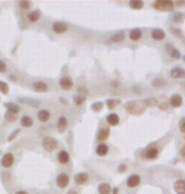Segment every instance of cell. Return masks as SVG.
I'll return each mask as SVG.
<instances>
[{"mask_svg": "<svg viewBox=\"0 0 185 194\" xmlns=\"http://www.w3.org/2000/svg\"><path fill=\"white\" fill-rule=\"evenodd\" d=\"M126 110L132 115H137L145 110V104L144 101H130L126 105Z\"/></svg>", "mask_w": 185, "mask_h": 194, "instance_id": "6da1fadb", "label": "cell"}, {"mask_svg": "<svg viewBox=\"0 0 185 194\" xmlns=\"http://www.w3.org/2000/svg\"><path fill=\"white\" fill-rule=\"evenodd\" d=\"M152 7L160 12H170L174 9V3L170 2V0H159V2L154 3Z\"/></svg>", "mask_w": 185, "mask_h": 194, "instance_id": "7a4b0ae2", "label": "cell"}, {"mask_svg": "<svg viewBox=\"0 0 185 194\" xmlns=\"http://www.w3.org/2000/svg\"><path fill=\"white\" fill-rule=\"evenodd\" d=\"M42 145H43V148H44L47 151H53V150L57 148L58 143H57V140H55L54 138L47 136V138H44V139H43Z\"/></svg>", "mask_w": 185, "mask_h": 194, "instance_id": "3957f363", "label": "cell"}, {"mask_svg": "<svg viewBox=\"0 0 185 194\" xmlns=\"http://www.w3.org/2000/svg\"><path fill=\"white\" fill-rule=\"evenodd\" d=\"M14 160H15V158H14V155L12 154V153H7V154H4V156L2 158V167L3 168H5V169H9V168H12V165L14 164Z\"/></svg>", "mask_w": 185, "mask_h": 194, "instance_id": "277c9868", "label": "cell"}, {"mask_svg": "<svg viewBox=\"0 0 185 194\" xmlns=\"http://www.w3.org/2000/svg\"><path fill=\"white\" fill-rule=\"evenodd\" d=\"M57 185L59 187V188H66L68 184H69V175L68 174H66V173H60L58 177H57Z\"/></svg>", "mask_w": 185, "mask_h": 194, "instance_id": "5b68a950", "label": "cell"}, {"mask_svg": "<svg viewBox=\"0 0 185 194\" xmlns=\"http://www.w3.org/2000/svg\"><path fill=\"white\" fill-rule=\"evenodd\" d=\"M52 29L54 33L57 34H62V33H66L67 32V24L66 23H62V22H54L53 25H52Z\"/></svg>", "mask_w": 185, "mask_h": 194, "instance_id": "8992f818", "label": "cell"}, {"mask_svg": "<svg viewBox=\"0 0 185 194\" xmlns=\"http://www.w3.org/2000/svg\"><path fill=\"white\" fill-rule=\"evenodd\" d=\"M67 126H68V120H67V117L60 116V117L58 119V121H57V130H58L59 133H63V131H66Z\"/></svg>", "mask_w": 185, "mask_h": 194, "instance_id": "52a82bcc", "label": "cell"}, {"mask_svg": "<svg viewBox=\"0 0 185 194\" xmlns=\"http://www.w3.org/2000/svg\"><path fill=\"white\" fill-rule=\"evenodd\" d=\"M144 158L145 159H155V158H158V155H159V150L156 149V148H149V149H146L145 151H144Z\"/></svg>", "mask_w": 185, "mask_h": 194, "instance_id": "ba28073f", "label": "cell"}, {"mask_svg": "<svg viewBox=\"0 0 185 194\" xmlns=\"http://www.w3.org/2000/svg\"><path fill=\"white\" fill-rule=\"evenodd\" d=\"M32 88L37 92H47L48 91V85L43 81H37L32 85Z\"/></svg>", "mask_w": 185, "mask_h": 194, "instance_id": "9c48e42d", "label": "cell"}, {"mask_svg": "<svg viewBox=\"0 0 185 194\" xmlns=\"http://www.w3.org/2000/svg\"><path fill=\"white\" fill-rule=\"evenodd\" d=\"M57 159H58V161L60 164L66 165V164H68V161H69V154L66 150H60L58 153V155H57Z\"/></svg>", "mask_w": 185, "mask_h": 194, "instance_id": "30bf717a", "label": "cell"}, {"mask_svg": "<svg viewBox=\"0 0 185 194\" xmlns=\"http://www.w3.org/2000/svg\"><path fill=\"white\" fill-rule=\"evenodd\" d=\"M59 86L63 90H71L73 86V81L69 77H62L59 80Z\"/></svg>", "mask_w": 185, "mask_h": 194, "instance_id": "8fae6325", "label": "cell"}, {"mask_svg": "<svg viewBox=\"0 0 185 194\" xmlns=\"http://www.w3.org/2000/svg\"><path fill=\"white\" fill-rule=\"evenodd\" d=\"M169 104H170L173 107H179V106H181V104H183V99H181V96H180V95H178V93L173 95V96L170 97V100H169Z\"/></svg>", "mask_w": 185, "mask_h": 194, "instance_id": "7c38bea8", "label": "cell"}, {"mask_svg": "<svg viewBox=\"0 0 185 194\" xmlns=\"http://www.w3.org/2000/svg\"><path fill=\"white\" fill-rule=\"evenodd\" d=\"M88 182V175L86 173H78L74 175V183L78 185H83Z\"/></svg>", "mask_w": 185, "mask_h": 194, "instance_id": "4fadbf2b", "label": "cell"}, {"mask_svg": "<svg viewBox=\"0 0 185 194\" xmlns=\"http://www.w3.org/2000/svg\"><path fill=\"white\" fill-rule=\"evenodd\" d=\"M40 18V12L39 10H32L30 13H28L26 15V19L30 22V23H37Z\"/></svg>", "mask_w": 185, "mask_h": 194, "instance_id": "5bb4252c", "label": "cell"}, {"mask_svg": "<svg viewBox=\"0 0 185 194\" xmlns=\"http://www.w3.org/2000/svg\"><path fill=\"white\" fill-rule=\"evenodd\" d=\"M49 119H50V112L48 110L44 109V110L38 111V120L40 122H47V121H49Z\"/></svg>", "mask_w": 185, "mask_h": 194, "instance_id": "9a60e30c", "label": "cell"}, {"mask_svg": "<svg viewBox=\"0 0 185 194\" xmlns=\"http://www.w3.org/2000/svg\"><path fill=\"white\" fill-rule=\"evenodd\" d=\"M140 177L139 175H131L129 179H127V182H126V184H127V187L129 188H135V187H137L139 185V183H140Z\"/></svg>", "mask_w": 185, "mask_h": 194, "instance_id": "2e32d148", "label": "cell"}, {"mask_svg": "<svg viewBox=\"0 0 185 194\" xmlns=\"http://www.w3.org/2000/svg\"><path fill=\"white\" fill-rule=\"evenodd\" d=\"M176 194H185V180H178L174 185Z\"/></svg>", "mask_w": 185, "mask_h": 194, "instance_id": "e0dca14e", "label": "cell"}, {"mask_svg": "<svg viewBox=\"0 0 185 194\" xmlns=\"http://www.w3.org/2000/svg\"><path fill=\"white\" fill-rule=\"evenodd\" d=\"M33 124H34V121H33V119L30 117V116H28V115L21 116V119H20V125H21L23 127H30V126H33Z\"/></svg>", "mask_w": 185, "mask_h": 194, "instance_id": "ac0fdd59", "label": "cell"}, {"mask_svg": "<svg viewBox=\"0 0 185 194\" xmlns=\"http://www.w3.org/2000/svg\"><path fill=\"white\" fill-rule=\"evenodd\" d=\"M108 136H110V130L107 127H102L101 130L98 131L97 139H98V141H105V140H107Z\"/></svg>", "mask_w": 185, "mask_h": 194, "instance_id": "d6986e66", "label": "cell"}, {"mask_svg": "<svg viewBox=\"0 0 185 194\" xmlns=\"http://www.w3.org/2000/svg\"><path fill=\"white\" fill-rule=\"evenodd\" d=\"M151 37L155 39V41H163L165 38V33H164L161 29H155V30H152Z\"/></svg>", "mask_w": 185, "mask_h": 194, "instance_id": "ffe728a7", "label": "cell"}, {"mask_svg": "<svg viewBox=\"0 0 185 194\" xmlns=\"http://www.w3.org/2000/svg\"><path fill=\"white\" fill-rule=\"evenodd\" d=\"M171 77L173 78H185V70H183V68H174L171 71Z\"/></svg>", "mask_w": 185, "mask_h": 194, "instance_id": "44dd1931", "label": "cell"}, {"mask_svg": "<svg viewBox=\"0 0 185 194\" xmlns=\"http://www.w3.org/2000/svg\"><path fill=\"white\" fill-rule=\"evenodd\" d=\"M107 122H108L111 126H116V125H118V122H120V117H118L116 114H110V115L107 116Z\"/></svg>", "mask_w": 185, "mask_h": 194, "instance_id": "7402d4cb", "label": "cell"}, {"mask_svg": "<svg viewBox=\"0 0 185 194\" xmlns=\"http://www.w3.org/2000/svg\"><path fill=\"white\" fill-rule=\"evenodd\" d=\"M96 153H97V155H100V156H105V155L108 153V146H107L106 144H100V145L97 146V149H96Z\"/></svg>", "mask_w": 185, "mask_h": 194, "instance_id": "603a6c76", "label": "cell"}, {"mask_svg": "<svg viewBox=\"0 0 185 194\" xmlns=\"http://www.w3.org/2000/svg\"><path fill=\"white\" fill-rule=\"evenodd\" d=\"M5 107H7V111L8 112H12V114H18L19 111H20V107L18 106V105H15V104H5Z\"/></svg>", "mask_w": 185, "mask_h": 194, "instance_id": "cb8c5ba5", "label": "cell"}, {"mask_svg": "<svg viewBox=\"0 0 185 194\" xmlns=\"http://www.w3.org/2000/svg\"><path fill=\"white\" fill-rule=\"evenodd\" d=\"M98 193H100V194H110V193H111V187H110L108 184H106V183L100 184V187H98Z\"/></svg>", "mask_w": 185, "mask_h": 194, "instance_id": "d4e9b609", "label": "cell"}, {"mask_svg": "<svg viewBox=\"0 0 185 194\" xmlns=\"http://www.w3.org/2000/svg\"><path fill=\"white\" fill-rule=\"evenodd\" d=\"M123 39H125V33H123V32H118V33H116V34H113V36L111 37V41L115 42V43L122 42Z\"/></svg>", "mask_w": 185, "mask_h": 194, "instance_id": "484cf974", "label": "cell"}, {"mask_svg": "<svg viewBox=\"0 0 185 194\" xmlns=\"http://www.w3.org/2000/svg\"><path fill=\"white\" fill-rule=\"evenodd\" d=\"M129 5H130V8L137 10V9H141L144 7V3L141 2V0H131V2L129 3Z\"/></svg>", "mask_w": 185, "mask_h": 194, "instance_id": "4316f807", "label": "cell"}, {"mask_svg": "<svg viewBox=\"0 0 185 194\" xmlns=\"http://www.w3.org/2000/svg\"><path fill=\"white\" fill-rule=\"evenodd\" d=\"M141 38V30L140 29H134L130 32V39L132 41H139Z\"/></svg>", "mask_w": 185, "mask_h": 194, "instance_id": "83f0119b", "label": "cell"}, {"mask_svg": "<svg viewBox=\"0 0 185 194\" xmlns=\"http://www.w3.org/2000/svg\"><path fill=\"white\" fill-rule=\"evenodd\" d=\"M168 48L170 49V51H169V53H170V56H171L173 58L178 59V58L180 57V53H179V51H178V49H175V48H171L170 46H168V47H166V49H168Z\"/></svg>", "mask_w": 185, "mask_h": 194, "instance_id": "f1b7e54d", "label": "cell"}, {"mask_svg": "<svg viewBox=\"0 0 185 194\" xmlns=\"http://www.w3.org/2000/svg\"><path fill=\"white\" fill-rule=\"evenodd\" d=\"M144 104H145V107H149V106H156V105H158V100H156V99H149V100H145Z\"/></svg>", "mask_w": 185, "mask_h": 194, "instance_id": "f546056e", "label": "cell"}, {"mask_svg": "<svg viewBox=\"0 0 185 194\" xmlns=\"http://www.w3.org/2000/svg\"><path fill=\"white\" fill-rule=\"evenodd\" d=\"M0 91H2L3 95H8V92H9L8 85H7L5 82H3V81H0Z\"/></svg>", "mask_w": 185, "mask_h": 194, "instance_id": "4dcf8cb0", "label": "cell"}, {"mask_svg": "<svg viewBox=\"0 0 185 194\" xmlns=\"http://www.w3.org/2000/svg\"><path fill=\"white\" fill-rule=\"evenodd\" d=\"M19 5H20L21 10H29L30 8H32V3L30 2H20Z\"/></svg>", "mask_w": 185, "mask_h": 194, "instance_id": "1f68e13d", "label": "cell"}, {"mask_svg": "<svg viewBox=\"0 0 185 194\" xmlns=\"http://www.w3.org/2000/svg\"><path fill=\"white\" fill-rule=\"evenodd\" d=\"M118 104H120V101H118V100H107V107H108L110 110L115 109Z\"/></svg>", "mask_w": 185, "mask_h": 194, "instance_id": "d6a6232c", "label": "cell"}, {"mask_svg": "<svg viewBox=\"0 0 185 194\" xmlns=\"http://www.w3.org/2000/svg\"><path fill=\"white\" fill-rule=\"evenodd\" d=\"M152 85H154V87H163L165 85V82L161 78H155L152 81Z\"/></svg>", "mask_w": 185, "mask_h": 194, "instance_id": "836d02e7", "label": "cell"}, {"mask_svg": "<svg viewBox=\"0 0 185 194\" xmlns=\"http://www.w3.org/2000/svg\"><path fill=\"white\" fill-rule=\"evenodd\" d=\"M84 97L83 96H79V95H77V96H74V104L76 105H82L83 102H84Z\"/></svg>", "mask_w": 185, "mask_h": 194, "instance_id": "e575fe53", "label": "cell"}, {"mask_svg": "<svg viewBox=\"0 0 185 194\" xmlns=\"http://www.w3.org/2000/svg\"><path fill=\"white\" fill-rule=\"evenodd\" d=\"M102 107H103V104L102 102H96V104L92 105V110H93V111H101Z\"/></svg>", "mask_w": 185, "mask_h": 194, "instance_id": "d590c367", "label": "cell"}, {"mask_svg": "<svg viewBox=\"0 0 185 194\" xmlns=\"http://www.w3.org/2000/svg\"><path fill=\"white\" fill-rule=\"evenodd\" d=\"M5 119L8 120V121H14L15 119H17V115L15 114H12V112H5Z\"/></svg>", "mask_w": 185, "mask_h": 194, "instance_id": "8d00e7d4", "label": "cell"}, {"mask_svg": "<svg viewBox=\"0 0 185 194\" xmlns=\"http://www.w3.org/2000/svg\"><path fill=\"white\" fill-rule=\"evenodd\" d=\"M5 71H7V64L4 61L0 59V73H4Z\"/></svg>", "mask_w": 185, "mask_h": 194, "instance_id": "74e56055", "label": "cell"}, {"mask_svg": "<svg viewBox=\"0 0 185 194\" xmlns=\"http://www.w3.org/2000/svg\"><path fill=\"white\" fill-rule=\"evenodd\" d=\"M179 127H180V130L185 134V117H183L181 120H180V124H179Z\"/></svg>", "mask_w": 185, "mask_h": 194, "instance_id": "f35d334b", "label": "cell"}, {"mask_svg": "<svg viewBox=\"0 0 185 194\" xmlns=\"http://www.w3.org/2000/svg\"><path fill=\"white\" fill-rule=\"evenodd\" d=\"M18 134H19V130H15V131H14V134H13V135H10V136L8 138V141H12V140H14V138H15Z\"/></svg>", "mask_w": 185, "mask_h": 194, "instance_id": "ab89813d", "label": "cell"}, {"mask_svg": "<svg viewBox=\"0 0 185 194\" xmlns=\"http://www.w3.org/2000/svg\"><path fill=\"white\" fill-rule=\"evenodd\" d=\"M183 18V15L180 14V13H178V14H175L174 17H173V19H174V22H179V19H181Z\"/></svg>", "mask_w": 185, "mask_h": 194, "instance_id": "60d3db41", "label": "cell"}, {"mask_svg": "<svg viewBox=\"0 0 185 194\" xmlns=\"http://www.w3.org/2000/svg\"><path fill=\"white\" fill-rule=\"evenodd\" d=\"M118 170H120V173H123V172H125V170H126V167H125V165H120Z\"/></svg>", "mask_w": 185, "mask_h": 194, "instance_id": "b9f144b4", "label": "cell"}, {"mask_svg": "<svg viewBox=\"0 0 185 194\" xmlns=\"http://www.w3.org/2000/svg\"><path fill=\"white\" fill-rule=\"evenodd\" d=\"M180 154H181V156H183V158H185V146H183V148H181Z\"/></svg>", "mask_w": 185, "mask_h": 194, "instance_id": "7bdbcfd3", "label": "cell"}, {"mask_svg": "<svg viewBox=\"0 0 185 194\" xmlns=\"http://www.w3.org/2000/svg\"><path fill=\"white\" fill-rule=\"evenodd\" d=\"M15 194H28L26 192H24V190H19V192H17Z\"/></svg>", "mask_w": 185, "mask_h": 194, "instance_id": "ee69618b", "label": "cell"}, {"mask_svg": "<svg viewBox=\"0 0 185 194\" xmlns=\"http://www.w3.org/2000/svg\"><path fill=\"white\" fill-rule=\"evenodd\" d=\"M184 4H185V3H176V5H178V7H180V5H184Z\"/></svg>", "mask_w": 185, "mask_h": 194, "instance_id": "f6af8a7d", "label": "cell"}, {"mask_svg": "<svg viewBox=\"0 0 185 194\" xmlns=\"http://www.w3.org/2000/svg\"><path fill=\"white\" fill-rule=\"evenodd\" d=\"M68 194H76V193H74V192H73V190H71V192H69V193H68Z\"/></svg>", "mask_w": 185, "mask_h": 194, "instance_id": "bcb514c9", "label": "cell"}, {"mask_svg": "<svg viewBox=\"0 0 185 194\" xmlns=\"http://www.w3.org/2000/svg\"><path fill=\"white\" fill-rule=\"evenodd\" d=\"M183 58H184V62H185V56H184V57H183Z\"/></svg>", "mask_w": 185, "mask_h": 194, "instance_id": "7dc6e473", "label": "cell"}]
</instances>
